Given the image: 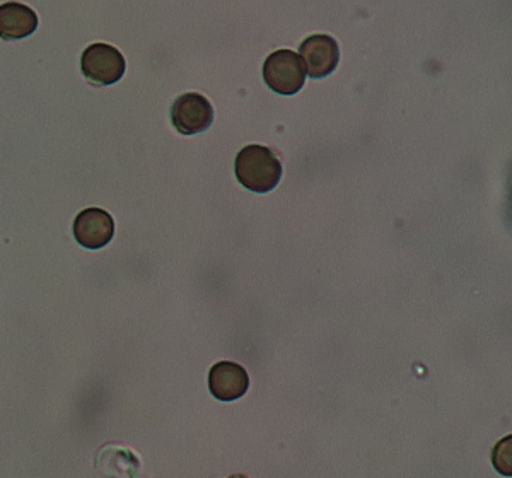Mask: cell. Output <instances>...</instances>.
I'll return each instance as SVG.
<instances>
[{"label":"cell","mask_w":512,"mask_h":478,"mask_svg":"<svg viewBox=\"0 0 512 478\" xmlns=\"http://www.w3.org/2000/svg\"><path fill=\"white\" fill-rule=\"evenodd\" d=\"M492 465L502 477H512V434L495 444L492 449Z\"/></svg>","instance_id":"obj_9"},{"label":"cell","mask_w":512,"mask_h":478,"mask_svg":"<svg viewBox=\"0 0 512 478\" xmlns=\"http://www.w3.org/2000/svg\"><path fill=\"white\" fill-rule=\"evenodd\" d=\"M229 478H248V477H245V475H233V477H229Z\"/></svg>","instance_id":"obj_10"},{"label":"cell","mask_w":512,"mask_h":478,"mask_svg":"<svg viewBox=\"0 0 512 478\" xmlns=\"http://www.w3.org/2000/svg\"><path fill=\"white\" fill-rule=\"evenodd\" d=\"M306 67L301 55L292 50H277L263 65V79L275 93L296 94L303 89L306 81Z\"/></svg>","instance_id":"obj_2"},{"label":"cell","mask_w":512,"mask_h":478,"mask_svg":"<svg viewBox=\"0 0 512 478\" xmlns=\"http://www.w3.org/2000/svg\"><path fill=\"white\" fill-rule=\"evenodd\" d=\"M125 59L120 50L106 43H94L82 52V74L99 86H110L125 74Z\"/></svg>","instance_id":"obj_3"},{"label":"cell","mask_w":512,"mask_h":478,"mask_svg":"<svg viewBox=\"0 0 512 478\" xmlns=\"http://www.w3.org/2000/svg\"><path fill=\"white\" fill-rule=\"evenodd\" d=\"M250 386V378L243 366L236 362L221 361L209 373L210 393L221 402H233L243 397Z\"/></svg>","instance_id":"obj_7"},{"label":"cell","mask_w":512,"mask_h":478,"mask_svg":"<svg viewBox=\"0 0 512 478\" xmlns=\"http://www.w3.org/2000/svg\"><path fill=\"white\" fill-rule=\"evenodd\" d=\"M171 120L180 134H200L212 125L214 108L202 94H183L173 103Z\"/></svg>","instance_id":"obj_4"},{"label":"cell","mask_w":512,"mask_h":478,"mask_svg":"<svg viewBox=\"0 0 512 478\" xmlns=\"http://www.w3.org/2000/svg\"><path fill=\"white\" fill-rule=\"evenodd\" d=\"M234 170L243 187L255 193L272 192L282 178V164L268 147L250 144L236 156Z\"/></svg>","instance_id":"obj_1"},{"label":"cell","mask_w":512,"mask_h":478,"mask_svg":"<svg viewBox=\"0 0 512 478\" xmlns=\"http://www.w3.org/2000/svg\"><path fill=\"white\" fill-rule=\"evenodd\" d=\"M301 59L306 64L309 76L313 79L330 76L337 69L340 48L337 41L328 35H313L301 45Z\"/></svg>","instance_id":"obj_6"},{"label":"cell","mask_w":512,"mask_h":478,"mask_svg":"<svg viewBox=\"0 0 512 478\" xmlns=\"http://www.w3.org/2000/svg\"><path fill=\"white\" fill-rule=\"evenodd\" d=\"M115 234L113 217L103 209L82 210L74 221V236L77 243L88 250H99L108 245Z\"/></svg>","instance_id":"obj_5"},{"label":"cell","mask_w":512,"mask_h":478,"mask_svg":"<svg viewBox=\"0 0 512 478\" xmlns=\"http://www.w3.org/2000/svg\"><path fill=\"white\" fill-rule=\"evenodd\" d=\"M38 30V14L19 2H6L0 6V38L23 40Z\"/></svg>","instance_id":"obj_8"}]
</instances>
